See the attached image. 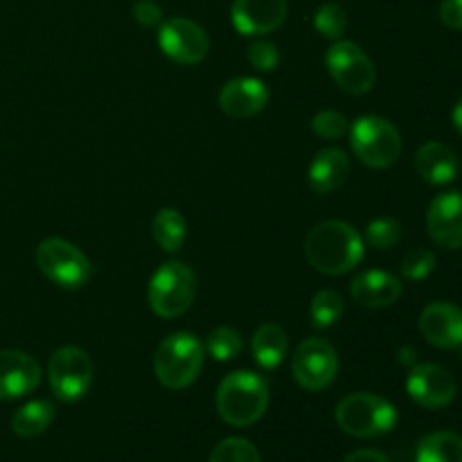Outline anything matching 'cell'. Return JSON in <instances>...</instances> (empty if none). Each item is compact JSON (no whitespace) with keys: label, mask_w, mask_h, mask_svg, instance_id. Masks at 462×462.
I'll return each instance as SVG.
<instances>
[{"label":"cell","mask_w":462,"mask_h":462,"mask_svg":"<svg viewBox=\"0 0 462 462\" xmlns=\"http://www.w3.org/2000/svg\"><path fill=\"white\" fill-rule=\"evenodd\" d=\"M365 255L364 237L346 221H323L305 237V257L325 275H341L361 264Z\"/></svg>","instance_id":"1"},{"label":"cell","mask_w":462,"mask_h":462,"mask_svg":"<svg viewBox=\"0 0 462 462\" xmlns=\"http://www.w3.org/2000/svg\"><path fill=\"white\" fill-rule=\"evenodd\" d=\"M269 409V383L251 370H235L217 388V411L230 427H251Z\"/></svg>","instance_id":"2"},{"label":"cell","mask_w":462,"mask_h":462,"mask_svg":"<svg viewBox=\"0 0 462 462\" xmlns=\"http://www.w3.org/2000/svg\"><path fill=\"white\" fill-rule=\"evenodd\" d=\"M206 359V346L189 332L162 338L153 355V374L170 391H183L197 382Z\"/></svg>","instance_id":"3"},{"label":"cell","mask_w":462,"mask_h":462,"mask_svg":"<svg viewBox=\"0 0 462 462\" xmlns=\"http://www.w3.org/2000/svg\"><path fill=\"white\" fill-rule=\"evenodd\" d=\"M337 424L352 438L386 436L397 424V409L382 395L374 393H352L337 406Z\"/></svg>","instance_id":"4"},{"label":"cell","mask_w":462,"mask_h":462,"mask_svg":"<svg viewBox=\"0 0 462 462\" xmlns=\"http://www.w3.org/2000/svg\"><path fill=\"white\" fill-rule=\"evenodd\" d=\"M149 307L161 319H179L197 298V275L185 262H165L149 280Z\"/></svg>","instance_id":"5"},{"label":"cell","mask_w":462,"mask_h":462,"mask_svg":"<svg viewBox=\"0 0 462 462\" xmlns=\"http://www.w3.org/2000/svg\"><path fill=\"white\" fill-rule=\"evenodd\" d=\"M350 144L364 165L386 170L402 156V135L393 122L379 116H364L350 126Z\"/></svg>","instance_id":"6"},{"label":"cell","mask_w":462,"mask_h":462,"mask_svg":"<svg viewBox=\"0 0 462 462\" xmlns=\"http://www.w3.org/2000/svg\"><path fill=\"white\" fill-rule=\"evenodd\" d=\"M41 273L61 289H79L90 278V262L75 244L61 237H48L36 248Z\"/></svg>","instance_id":"7"},{"label":"cell","mask_w":462,"mask_h":462,"mask_svg":"<svg viewBox=\"0 0 462 462\" xmlns=\"http://www.w3.org/2000/svg\"><path fill=\"white\" fill-rule=\"evenodd\" d=\"M325 66L334 84L347 95H365L377 81V68L373 59L352 41H334L325 52Z\"/></svg>","instance_id":"8"},{"label":"cell","mask_w":462,"mask_h":462,"mask_svg":"<svg viewBox=\"0 0 462 462\" xmlns=\"http://www.w3.org/2000/svg\"><path fill=\"white\" fill-rule=\"evenodd\" d=\"M48 382L57 400L79 402L93 386V361L88 352L75 346L54 350L48 361Z\"/></svg>","instance_id":"9"},{"label":"cell","mask_w":462,"mask_h":462,"mask_svg":"<svg viewBox=\"0 0 462 462\" xmlns=\"http://www.w3.org/2000/svg\"><path fill=\"white\" fill-rule=\"evenodd\" d=\"M293 379L310 393H320L334 383L338 374V355L329 341L320 337L305 338L291 359Z\"/></svg>","instance_id":"10"},{"label":"cell","mask_w":462,"mask_h":462,"mask_svg":"<svg viewBox=\"0 0 462 462\" xmlns=\"http://www.w3.org/2000/svg\"><path fill=\"white\" fill-rule=\"evenodd\" d=\"M158 45L171 61L180 66H194L208 57L210 39L199 23L176 16L158 25Z\"/></svg>","instance_id":"11"},{"label":"cell","mask_w":462,"mask_h":462,"mask_svg":"<svg viewBox=\"0 0 462 462\" xmlns=\"http://www.w3.org/2000/svg\"><path fill=\"white\" fill-rule=\"evenodd\" d=\"M406 393L418 406L429 411L445 409L458 395L454 374L440 364H415L406 377Z\"/></svg>","instance_id":"12"},{"label":"cell","mask_w":462,"mask_h":462,"mask_svg":"<svg viewBox=\"0 0 462 462\" xmlns=\"http://www.w3.org/2000/svg\"><path fill=\"white\" fill-rule=\"evenodd\" d=\"M427 230L438 246L447 251L462 248V192H442L429 203Z\"/></svg>","instance_id":"13"},{"label":"cell","mask_w":462,"mask_h":462,"mask_svg":"<svg viewBox=\"0 0 462 462\" xmlns=\"http://www.w3.org/2000/svg\"><path fill=\"white\" fill-rule=\"evenodd\" d=\"M287 18V0H233L230 21L244 36H266Z\"/></svg>","instance_id":"14"},{"label":"cell","mask_w":462,"mask_h":462,"mask_svg":"<svg viewBox=\"0 0 462 462\" xmlns=\"http://www.w3.org/2000/svg\"><path fill=\"white\" fill-rule=\"evenodd\" d=\"M41 383V365L21 350H0V402L30 395Z\"/></svg>","instance_id":"15"},{"label":"cell","mask_w":462,"mask_h":462,"mask_svg":"<svg viewBox=\"0 0 462 462\" xmlns=\"http://www.w3.org/2000/svg\"><path fill=\"white\" fill-rule=\"evenodd\" d=\"M420 332L440 350H456L462 346V310L454 302H431L420 314Z\"/></svg>","instance_id":"16"},{"label":"cell","mask_w":462,"mask_h":462,"mask_svg":"<svg viewBox=\"0 0 462 462\" xmlns=\"http://www.w3.org/2000/svg\"><path fill=\"white\" fill-rule=\"evenodd\" d=\"M269 88L262 79L255 77H237L221 86L219 90V106L221 111L235 120H246V117L257 116L269 104Z\"/></svg>","instance_id":"17"},{"label":"cell","mask_w":462,"mask_h":462,"mask_svg":"<svg viewBox=\"0 0 462 462\" xmlns=\"http://www.w3.org/2000/svg\"><path fill=\"white\" fill-rule=\"evenodd\" d=\"M350 296L356 305L368 310H383L400 300L402 282L388 271H364L350 282Z\"/></svg>","instance_id":"18"},{"label":"cell","mask_w":462,"mask_h":462,"mask_svg":"<svg viewBox=\"0 0 462 462\" xmlns=\"http://www.w3.org/2000/svg\"><path fill=\"white\" fill-rule=\"evenodd\" d=\"M458 156L454 149L445 143H424L422 147L415 152V171L420 179L427 180L431 185H447L458 176Z\"/></svg>","instance_id":"19"},{"label":"cell","mask_w":462,"mask_h":462,"mask_svg":"<svg viewBox=\"0 0 462 462\" xmlns=\"http://www.w3.org/2000/svg\"><path fill=\"white\" fill-rule=\"evenodd\" d=\"M350 176V158L343 149L328 147L316 153L307 171V183L314 194H329L341 188Z\"/></svg>","instance_id":"20"},{"label":"cell","mask_w":462,"mask_h":462,"mask_svg":"<svg viewBox=\"0 0 462 462\" xmlns=\"http://www.w3.org/2000/svg\"><path fill=\"white\" fill-rule=\"evenodd\" d=\"M287 332H284L282 325L278 323H264L257 328V332L253 334L251 350L253 359L257 361V365L264 370H275L287 356Z\"/></svg>","instance_id":"21"},{"label":"cell","mask_w":462,"mask_h":462,"mask_svg":"<svg viewBox=\"0 0 462 462\" xmlns=\"http://www.w3.org/2000/svg\"><path fill=\"white\" fill-rule=\"evenodd\" d=\"M415 462H462V438L454 431L429 433L420 440Z\"/></svg>","instance_id":"22"},{"label":"cell","mask_w":462,"mask_h":462,"mask_svg":"<svg viewBox=\"0 0 462 462\" xmlns=\"http://www.w3.org/2000/svg\"><path fill=\"white\" fill-rule=\"evenodd\" d=\"M54 420V406L45 400L27 402L25 406L14 413L12 418V431L18 438H36L52 424Z\"/></svg>","instance_id":"23"},{"label":"cell","mask_w":462,"mask_h":462,"mask_svg":"<svg viewBox=\"0 0 462 462\" xmlns=\"http://www.w3.org/2000/svg\"><path fill=\"white\" fill-rule=\"evenodd\" d=\"M152 233L162 251L176 253L183 246L185 235H188V224H185V217L179 210H174V208H162L153 217Z\"/></svg>","instance_id":"24"},{"label":"cell","mask_w":462,"mask_h":462,"mask_svg":"<svg viewBox=\"0 0 462 462\" xmlns=\"http://www.w3.org/2000/svg\"><path fill=\"white\" fill-rule=\"evenodd\" d=\"M343 310H346V302H343L341 293L334 291V289H320V291L311 298V325H314L316 329L332 328V325L341 319Z\"/></svg>","instance_id":"25"},{"label":"cell","mask_w":462,"mask_h":462,"mask_svg":"<svg viewBox=\"0 0 462 462\" xmlns=\"http://www.w3.org/2000/svg\"><path fill=\"white\" fill-rule=\"evenodd\" d=\"M244 350V337L230 325H219L217 329H212L210 337L206 341V352H210L212 359L221 361H233L242 355Z\"/></svg>","instance_id":"26"},{"label":"cell","mask_w":462,"mask_h":462,"mask_svg":"<svg viewBox=\"0 0 462 462\" xmlns=\"http://www.w3.org/2000/svg\"><path fill=\"white\" fill-rule=\"evenodd\" d=\"M314 30L325 39L338 41L347 30V14L341 5L325 3L314 14Z\"/></svg>","instance_id":"27"},{"label":"cell","mask_w":462,"mask_h":462,"mask_svg":"<svg viewBox=\"0 0 462 462\" xmlns=\"http://www.w3.org/2000/svg\"><path fill=\"white\" fill-rule=\"evenodd\" d=\"M210 462H262L260 451L251 440L244 438H226L212 449Z\"/></svg>","instance_id":"28"},{"label":"cell","mask_w":462,"mask_h":462,"mask_svg":"<svg viewBox=\"0 0 462 462\" xmlns=\"http://www.w3.org/2000/svg\"><path fill=\"white\" fill-rule=\"evenodd\" d=\"M402 239V224L393 217H379V219L370 221L365 228V242L379 251H388V248L397 246Z\"/></svg>","instance_id":"29"},{"label":"cell","mask_w":462,"mask_h":462,"mask_svg":"<svg viewBox=\"0 0 462 462\" xmlns=\"http://www.w3.org/2000/svg\"><path fill=\"white\" fill-rule=\"evenodd\" d=\"M433 269H436V253L429 248H415L402 260V275L406 280H424L433 273Z\"/></svg>","instance_id":"30"},{"label":"cell","mask_w":462,"mask_h":462,"mask_svg":"<svg viewBox=\"0 0 462 462\" xmlns=\"http://www.w3.org/2000/svg\"><path fill=\"white\" fill-rule=\"evenodd\" d=\"M311 131L323 140H338L350 131L346 116L338 111H320L311 120Z\"/></svg>","instance_id":"31"},{"label":"cell","mask_w":462,"mask_h":462,"mask_svg":"<svg viewBox=\"0 0 462 462\" xmlns=\"http://www.w3.org/2000/svg\"><path fill=\"white\" fill-rule=\"evenodd\" d=\"M248 63L260 72H273L280 63L278 45L266 39H257L248 45Z\"/></svg>","instance_id":"32"},{"label":"cell","mask_w":462,"mask_h":462,"mask_svg":"<svg viewBox=\"0 0 462 462\" xmlns=\"http://www.w3.org/2000/svg\"><path fill=\"white\" fill-rule=\"evenodd\" d=\"M131 14H134V21L143 27H158L162 23L161 5L153 3V0H138V3H134Z\"/></svg>","instance_id":"33"},{"label":"cell","mask_w":462,"mask_h":462,"mask_svg":"<svg viewBox=\"0 0 462 462\" xmlns=\"http://www.w3.org/2000/svg\"><path fill=\"white\" fill-rule=\"evenodd\" d=\"M440 21L449 30H462V0H442Z\"/></svg>","instance_id":"34"},{"label":"cell","mask_w":462,"mask_h":462,"mask_svg":"<svg viewBox=\"0 0 462 462\" xmlns=\"http://www.w3.org/2000/svg\"><path fill=\"white\" fill-rule=\"evenodd\" d=\"M343 462H391V460H388V456L383 454V451L356 449V451H352V454H347Z\"/></svg>","instance_id":"35"},{"label":"cell","mask_w":462,"mask_h":462,"mask_svg":"<svg viewBox=\"0 0 462 462\" xmlns=\"http://www.w3.org/2000/svg\"><path fill=\"white\" fill-rule=\"evenodd\" d=\"M397 361H400L402 365H411L413 368L415 364H418V350L415 347H402V350H397Z\"/></svg>","instance_id":"36"},{"label":"cell","mask_w":462,"mask_h":462,"mask_svg":"<svg viewBox=\"0 0 462 462\" xmlns=\"http://www.w3.org/2000/svg\"><path fill=\"white\" fill-rule=\"evenodd\" d=\"M451 122H454V129L462 135V97L458 99V104L454 106V111H451Z\"/></svg>","instance_id":"37"}]
</instances>
